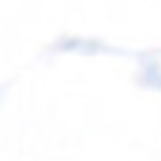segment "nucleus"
Wrapping results in <instances>:
<instances>
[]
</instances>
